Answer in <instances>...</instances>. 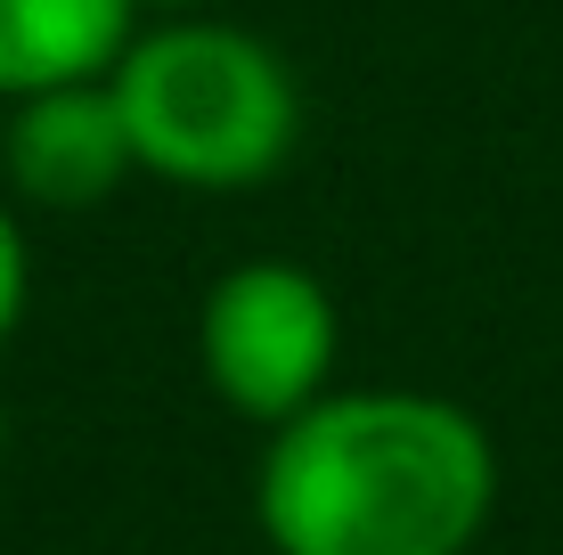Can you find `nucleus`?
<instances>
[{
  "mask_svg": "<svg viewBox=\"0 0 563 555\" xmlns=\"http://www.w3.org/2000/svg\"><path fill=\"white\" fill-rule=\"evenodd\" d=\"M498 449L441 392H335L269 425L254 523L269 555H474Z\"/></svg>",
  "mask_w": 563,
  "mask_h": 555,
  "instance_id": "1",
  "label": "nucleus"
},
{
  "mask_svg": "<svg viewBox=\"0 0 563 555\" xmlns=\"http://www.w3.org/2000/svg\"><path fill=\"white\" fill-rule=\"evenodd\" d=\"M114 107H123L140 171L172 188H254L302 140L295 66L262 33L229 16H164L155 33H131L114 57Z\"/></svg>",
  "mask_w": 563,
  "mask_h": 555,
  "instance_id": "2",
  "label": "nucleus"
},
{
  "mask_svg": "<svg viewBox=\"0 0 563 555\" xmlns=\"http://www.w3.org/2000/svg\"><path fill=\"white\" fill-rule=\"evenodd\" d=\"M197 359H205V385L221 392L229 417L286 425L335 376V295L286 254L229 262L205 286Z\"/></svg>",
  "mask_w": 563,
  "mask_h": 555,
  "instance_id": "3",
  "label": "nucleus"
},
{
  "mask_svg": "<svg viewBox=\"0 0 563 555\" xmlns=\"http://www.w3.org/2000/svg\"><path fill=\"white\" fill-rule=\"evenodd\" d=\"M0 171L42 213H90V204H107L140 171L123 107H114V82L99 74V82H57V90H33V99H9Z\"/></svg>",
  "mask_w": 563,
  "mask_h": 555,
  "instance_id": "4",
  "label": "nucleus"
},
{
  "mask_svg": "<svg viewBox=\"0 0 563 555\" xmlns=\"http://www.w3.org/2000/svg\"><path fill=\"white\" fill-rule=\"evenodd\" d=\"M140 33V0H0V99L99 82Z\"/></svg>",
  "mask_w": 563,
  "mask_h": 555,
  "instance_id": "5",
  "label": "nucleus"
},
{
  "mask_svg": "<svg viewBox=\"0 0 563 555\" xmlns=\"http://www.w3.org/2000/svg\"><path fill=\"white\" fill-rule=\"evenodd\" d=\"M25 295H33L25 229H16V213H9V204H0V343L16 335V319H25Z\"/></svg>",
  "mask_w": 563,
  "mask_h": 555,
  "instance_id": "6",
  "label": "nucleus"
},
{
  "mask_svg": "<svg viewBox=\"0 0 563 555\" xmlns=\"http://www.w3.org/2000/svg\"><path fill=\"white\" fill-rule=\"evenodd\" d=\"M140 9H172V16H188V9H212V0H140Z\"/></svg>",
  "mask_w": 563,
  "mask_h": 555,
  "instance_id": "7",
  "label": "nucleus"
},
{
  "mask_svg": "<svg viewBox=\"0 0 563 555\" xmlns=\"http://www.w3.org/2000/svg\"><path fill=\"white\" fill-rule=\"evenodd\" d=\"M0 449H9V409H0Z\"/></svg>",
  "mask_w": 563,
  "mask_h": 555,
  "instance_id": "8",
  "label": "nucleus"
}]
</instances>
